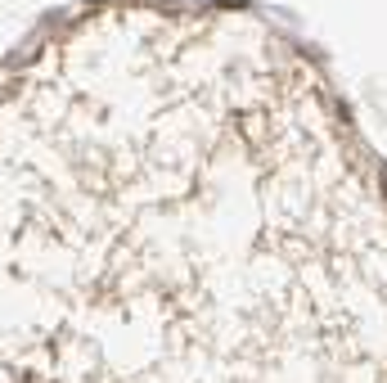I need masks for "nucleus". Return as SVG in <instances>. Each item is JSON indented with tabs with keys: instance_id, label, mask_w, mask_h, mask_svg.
Masks as SVG:
<instances>
[{
	"instance_id": "obj_1",
	"label": "nucleus",
	"mask_w": 387,
	"mask_h": 383,
	"mask_svg": "<svg viewBox=\"0 0 387 383\" xmlns=\"http://www.w3.org/2000/svg\"><path fill=\"white\" fill-rule=\"evenodd\" d=\"M0 248L108 383H387V189L257 18L126 0L36 45Z\"/></svg>"
}]
</instances>
